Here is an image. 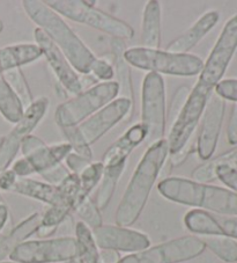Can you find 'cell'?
Segmentation results:
<instances>
[{
	"label": "cell",
	"instance_id": "obj_1",
	"mask_svg": "<svg viewBox=\"0 0 237 263\" xmlns=\"http://www.w3.org/2000/svg\"><path fill=\"white\" fill-rule=\"evenodd\" d=\"M168 157L169 146L166 138L149 145L136 165L121 203L118 204L115 215L116 225L129 228L139 219Z\"/></svg>",
	"mask_w": 237,
	"mask_h": 263
},
{
	"label": "cell",
	"instance_id": "obj_2",
	"mask_svg": "<svg viewBox=\"0 0 237 263\" xmlns=\"http://www.w3.org/2000/svg\"><path fill=\"white\" fill-rule=\"evenodd\" d=\"M22 6L29 19L57 45L74 71L81 74H90L98 58L77 37L63 17L44 2L25 0Z\"/></svg>",
	"mask_w": 237,
	"mask_h": 263
},
{
	"label": "cell",
	"instance_id": "obj_3",
	"mask_svg": "<svg viewBox=\"0 0 237 263\" xmlns=\"http://www.w3.org/2000/svg\"><path fill=\"white\" fill-rule=\"evenodd\" d=\"M157 190L174 203L205 209L218 215L237 216V194L231 190L177 176L163 179Z\"/></svg>",
	"mask_w": 237,
	"mask_h": 263
},
{
	"label": "cell",
	"instance_id": "obj_4",
	"mask_svg": "<svg viewBox=\"0 0 237 263\" xmlns=\"http://www.w3.org/2000/svg\"><path fill=\"white\" fill-rule=\"evenodd\" d=\"M124 58L127 64L136 69L179 77L200 74L204 62L202 58L190 53H172L167 50L135 47L126 49Z\"/></svg>",
	"mask_w": 237,
	"mask_h": 263
},
{
	"label": "cell",
	"instance_id": "obj_5",
	"mask_svg": "<svg viewBox=\"0 0 237 263\" xmlns=\"http://www.w3.org/2000/svg\"><path fill=\"white\" fill-rule=\"evenodd\" d=\"M120 93L116 81H106L74 95L59 104L54 112V120L59 128L77 126L85 119L94 115L104 106L113 101Z\"/></svg>",
	"mask_w": 237,
	"mask_h": 263
},
{
	"label": "cell",
	"instance_id": "obj_6",
	"mask_svg": "<svg viewBox=\"0 0 237 263\" xmlns=\"http://www.w3.org/2000/svg\"><path fill=\"white\" fill-rule=\"evenodd\" d=\"M44 3L59 15L103 31L115 39L124 41L131 40L134 36V29L127 22L87 5L85 0H53Z\"/></svg>",
	"mask_w": 237,
	"mask_h": 263
},
{
	"label": "cell",
	"instance_id": "obj_7",
	"mask_svg": "<svg viewBox=\"0 0 237 263\" xmlns=\"http://www.w3.org/2000/svg\"><path fill=\"white\" fill-rule=\"evenodd\" d=\"M141 123L148 129L147 144H153L165 136L167 129L166 86L161 74L148 72L141 89Z\"/></svg>",
	"mask_w": 237,
	"mask_h": 263
},
{
	"label": "cell",
	"instance_id": "obj_8",
	"mask_svg": "<svg viewBox=\"0 0 237 263\" xmlns=\"http://www.w3.org/2000/svg\"><path fill=\"white\" fill-rule=\"evenodd\" d=\"M237 49V14L226 22L220 36L214 45L207 61L199 74L195 86L213 93L216 85L222 80L228 65Z\"/></svg>",
	"mask_w": 237,
	"mask_h": 263
},
{
	"label": "cell",
	"instance_id": "obj_9",
	"mask_svg": "<svg viewBox=\"0 0 237 263\" xmlns=\"http://www.w3.org/2000/svg\"><path fill=\"white\" fill-rule=\"evenodd\" d=\"M205 249L206 245L204 240L194 235H185L130 254L122 257L118 263H180L198 257Z\"/></svg>",
	"mask_w": 237,
	"mask_h": 263
},
{
	"label": "cell",
	"instance_id": "obj_10",
	"mask_svg": "<svg viewBox=\"0 0 237 263\" xmlns=\"http://www.w3.org/2000/svg\"><path fill=\"white\" fill-rule=\"evenodd\" d=\"M76 257V240L72 237L27 240L10 255L11 261L19 263H64Z\"/></svg>",
	"mask_w": 237,
	"mask_h": 263
},
{
	"label": "cell",
	"instance_id": "obj_11",
	"mask_svg": "<svg viewBox=\"0 0 237 263\" xmlns=\"http://www.w3.org/2000/svg\"><path fill=\"white\" fill-rule=\"evenodd\" d=\"M212 94L213 93H209L195 85L191 89L188 101L176 119L175 123L169 128L168 138H166L169 146V154L180 151L192 138V135L198 126Z\"/></svg>",
	"mask_w": 237,
	"mask_h": 263
},
{
	"label": "cell",
	"instance_id": "obj_12",
	"mask_svg": "<svg viewBox=\"0 0 237 263\" xmlns=\"http://www.w3.org/2000/svg\"><path fill=\"white\" fill-rule=\"evenodd\" d=\"M49 108V99L40 98L30 104L24 112L21 120L15 123L10 133L0 140V173L10 168L21 144L28 137L45 116Z\"/></svg>",
	"mask_w": 237,
	"mask_h": 263
},
{
	"label": "cell",
	"instance_id": "obj_13",
	"mask_svg": "<svg viewBox=\"0 0 237 263\" xmlns=\"http://www.w3.org/2000/svg\"><path fill=\"white\" fill-rule=\"evenodd\" d=\"M133 112L134 104L130 100L118 98L77 125V128L90 146L121 121H131Z\"/></svg>",
	"mask_w": 237,
	"mask_h": 263
},
{
	"label": "cell",
	"instance_id": "obj_14",
	"mask_svg": "<svg viewBox=\"0 0 237 263\" xmlns=\"http://www.w3.org/2000/svg\"><path fill=\"white\" fill-rule=\"evenodd\" d=\"M94 241L101 249L138 253L150 246L149 238L143 232L118 225H102L92 230Z\"/></svg>",
	"mask_w": 237,
	"mask_h": 263
},
{
	"label": "cell",
	"instance_id": "obj_15",
	"mask_svg": "<svg viewBox=\"0 0 237 263\" xmlns=\"http://www.w3.org/2000/svg\"><path fill=\"white\" fill-rule=\"evenodd\" d=\"M21 152L31 174L40 175L65 160V158L72 152V147L68 143L49 146L41 138L30 135L22 142Z\"/></svg>",
	"mask_w": 237,
	"mask_h": 263
},
{
	"label": "cell",
	"instance_id": "obj_16",
	"mask_svg": "<svg viewBox=\"0 0 237 263\" xmlns=\"http://www.w3.org/2000/svg\"><path fill=\"white\" fill-rule=\"evenodd\" d=\"M226 111V100L219 97L218 94H212L211 99L204 111L199 135L195 142L198 156L202 160H208L215 152L219 136L221 133V126Z\"/></svg>",
	"mask_w": 237,
	"mask_h": 263
},
{
	"label": "cell",
	"instance_id": "obj_17",
	"mask_svg": "<svg viewBox=\"0 0 237 263\" xmlns=\"http://www.w3.org/2000/svg\"><path fill=\"white\" fill-rule=\"evenodd\" d=\"M34 37L41 51H42V56L45 57L63 87L73 95L84 92L80 77L77 76L74 69L66 60V57L63 55V52L58 49L57 45L50 40L49 36L37 27L34 30Z\"/></svg>",
	"mask_w": 237,
	"mask_h": 263
},
{
	"label": "cell",
	"instance_id": "obj_18",
	"mask_svg": "<svg viewBox=\"0 0 237 263\" xmlns=\"http://www.w3.org/2000/svg\"><path fill=\"white\" fill-rule=\"evenodd\" d=\"M184 224L190 232L207 237H226L237 239V216L213 215L200 209L189 211Z\"/></svg>",
	"mask_w": 237,
	"mask_h": 263
},
{
	"label": "cell",
	"instance_id": "obj_19",
	"mask_svg": "<svg viewBox=\"0 0 237 263\" xmlns=\"http://www.w3.org/2000/svg\"><path fill=\"white\" fill-rule=\"evenodd\" d=\"M79 184V175L71 173L61 184L57 185L59 190L58 201L42 215L41 226L52 229L59 228V225L74 210Z\"/></svg>",
	"mask_w": 237,
	"mask_h": 263
},
{
	"label": "cell",
	"instance_id": "obj_20",
	"mask_svg": "<svg viewBox=\"0 0 237 263\" xmlns=\"http://www.w3.org/2000/svg\"><path fill=\"white\" fill-rule=\"evenodd\" d=\"M148 136V129L141 123H135L130 126L103 156L102 164L104 167H113L126 164L127 158L134 148L144 143Z\"/></svg>",
	"mask_w": 237,
	"mask_h": 263
},
{
	"label": "cell",
	"instance_id": "obj_21",
	"mask_svg": "<svg viewBox=\"0 0 237 263\" xmlns=\"http://www.w3.org/2000/svg\"><path fill=\"white\" fill-rule=\"evenodd\" d=\"M219 19H220V14L218 11L206 12L188 30L172 40L168 44L167 51L172 53H188L208 34V31L215 27Z\"/></svg>",
	"mask_w": 237,
	"mask_h": 263
},
{
	"label": "cell",
	"instance_id": "obj_22",
	"mask_svg": "<svg viewBox=\"0 0 237 263\" xmlns=\"http://www.w3.org/2000/svg\"><path fill=\"white\" fill-rule=\"evenodd\" d=\"M111 48V56H112V67L115 72V77L120 87L121 98L127 99L134 104V93H133V85H132V73L131 67L127 64L124 58V52L126 50L125 43L123 40L112 37L110 41Z\"/></svg>",
	"mask_w": 237,
	"mask_h": 263
},
{
	"label": "cell",
	"instance_id": "obj_23",
	"mask_svg": "<svg viewBox=\"0 0 237 263\" xmlns=\"http://www.w3.org/2000/svg\"><path fill=\"white\" fill-rule=\"evenodd\" d=\"M42 51L37 44L20 43L0 49V72H7L40 60Z\"/></svg>",
	"mask_w": 237,
	"mask_h": 263
},
{
	"label": "cell",
	"instance_id": "obj_24",
	"mask_svg": "<svg viewBox=\"0 0 237 263\" xmlns=\"http://www.w3.org/2000/svg\"><path fill=\"white\" fill-rule=\"evenodd\" d=\"M41 224H42V215L35 212L13 228L5 237L0 239V262H3L6 257H10L12 252L20 243L27 241L28 238L37 232Z\"/></svg>",
	"mask_w": 237,
	"mask_h": 263
},
{
	"label": "cell",
	"instance_id": "obj_25",
	"mask_svg": "<svg viewBox=\"0 0 237 263\" xmlns=\"http://www.w3.org/2000/svg\"><path fill=\"white\" fill-rule=\"evenodd\" d=\"M141 44L147 49L161 47V5L157 0H149L144 8Z\"/></svg>",
	"mask_w": 237,
	"mask_h": 263
},
{
	"label": "cell",
	"instance_id": "obj_26",
	"mask_svg": "<svg viewBox=\"0 0 237 263\" xmlns=\"http://www.w3.org/2000/svg\"><path fill=\"white\" fill-rule=\"evenodd\" d=\"M11 193L37 199L40 202L49 204L50 206L54 205L59 197V190L57 185L41 182V181L28 178H17Z\"/></svg>",
	"mask_w": 237,
	"mask_h": 263
},
{
	"label": "cell",
	"instance_id": "obj_27",
	"mask_svg": "<svg viewBox=\"0 0 237 263\" xmlns=\"http://www.w3.org/2000/svg\"><path fill=\"white\" fill-rule=\"evenodd\" d=\"M219 166H228L231 168L237 170V147H234L227 151L220 156L214 158L212 160H208L204 165L198 166L194 168L192 174V180L199 183H208L216 180L215 170Z\"/></svg>",
	"mask_w": 237,
	"mask_h": 263
},
{
	"label": "cell",
	"instance_id": "obj_28",
	"mask_svg": "<svg viewBox=\"0 0 237 263\" xmlns=\"http://www.w3.org/2000/svg\"><path fill=\"white\" fill-rule=\"evenodd\" d=\"M75 240L77 245V263H102L92 230L83 221H79L75 226Z\"/></svg>",
	"mask_w": 237,
	"mask_h": 263
},
{
	"label": "cell",
	"instance_id": "obj_29",
	"mask_svg": "<svg viewBox=\"0 0 237 263\" xmlns=\"http://www.w3.org/2000/svg\"><path fill=\"white\" fill-rule=\"evenodd\" d=\"M25 108L0 72V114L10 123H17L24 116Z\"/></svg>",
	"mask_w": 237,
	"mask_h": 263
},
{
	"label": "cell",
	"instance_id": "obj_30",
	"mask_svg": "<svg viewBox=\"0 0 237 263\" xmlns=\"http://www.w3.org/2000/svg\"><path fill=\"white\" fill-rule=\"evenodd\" d=\"M126 164H122L113 167H104V172L101 179V184L97 190L96 197H95V204L98 210H104L110 203L113 194L116 192V187L118 184L123 172L125 170Z\"/></svg>",
	"mask_w": 237,
	"mask_h": 263
},
{
	"label": "cell",
	"instance_id": "obj_31",
	"mask_svg": "<svg viewBox=\"0 0 237 263\" xmlns=\"http://www.w3.org/2000/svg\"><path fill=\"white\" fill-rule=\"evenodd\" d=\"M103 172L104 166L102 164V161H96L92 162V164L86 167V168L79 174L80 184L74 209L79 205L80 203H83L86 198L90 197V193H92L93 190L96 188V185L101 182Z\"/></svg>",
	"mask_w": 237,
	"mask_h": 263
},
{
	"label": "cell",
	"instance_id": "obj_32",
	"mask_svg": "<svg viewBox=\"0 0 237 263\" xmlns=\"http://www.w3.org/2000/svg\"><path fill=\"white\" fill-rule=\"evenodd\" d=\"M4 76H5L8 85H10V87L14 92L17 99L20 100V102L26 110L34 102V98L24 72H22L21 69H14L4 72Z\"/></svg>",
	"mask_w": 237,
	"mask_h": 263
},
{
	"label": "cell",
	"instance_id": "obj_33",
	"mask_svg": "<svg viewBox=\"0 0 237 263\" xmlns=\"http://www.w3.org/2000/svg\"><path fill=\"white\" fill-rule=\"evenodd\" d=\"M206 247L215 254L220 260L227 263L237 262V242L226 237H211L204 240Z\"/></svg>",
	"mask_w": 237,
	"mask_h": 263
},
{
	"label": "cell",
	"instance_id": "obj_34",
	"mask_svg": "<svg viewBox=\"0 0 237 263\" xmlns=\"http://www.w3.org/2000/svg\"><path fill=\"white\" fill-rule=\"evenodd\" d=\"M74 212L80 217L81 221L87 225L90 230L97 229L103 225L101 212L90 197L86 198L83 203H80L74 209Z\"/></svg>",
	"mask_w": 237,
	"mask_h": 263
},
{
	"label": "cell",
	"instance_id": "obj_35",
	"mask_svg": "<svg viewBox=\"0 0 237 263\" xmlns=\"http://www.w3.org/2000/svg\"><path fill=\"white\" fill-rule=\"evenodd\" d=\"M62 133L65 136L68 144L72 147V152L76 153L77 156L86 158V159H93V151L88 143L86 142L84 136L81 135L77 126H71V128H62Z\"/></svg>",
	"mask_w": 237,
	"mask_h": 263
},
{
	"label": "cell",
	"instance_id": "obj_36",
	"mask_svg": "<svg viewBox=\"0 0 237 263\" xmlns=\"http://www.w3.org/2000/svg\"><path fill=\"white\" fill-rule=\"evenodd\" d=\"M190 92L191 89L188 87V86H181V87L177 88L174 97H172L169 111H168V115H167V124L169 128L175 123L176 119L179 117L182 109L184 108L186 101H188Z\"/></svg>",
	"mask_w": 237,
	"mask_h": 263
},
{
	"label": "cell",
	"instance_id": "obj_37",
	"mask_svg": "<svg viewBox=\"0 0 237 263\" xmlns=\"http://www.w3.org/2000/svg\"><path fill=\"white\" fill-rule=\"evenodd\" d=\"M70 174H71V172L68 171L67 167H65L62 164H59L57 166L52 167L51 170L43 172V173L40 175L42 176L47 183L52 184V185H59Z\"/></svg>",
	"mask_w": 237,
	"mask_h": 263
},
{
	"label": "cell",
	"instance_id": "obj_38",
	"mask_svg": "<svg viewBox=\"0 0 237 263\" xmlns=\"http://www.w3.org/2000/svg\"><path fill=\"white\" fill-rule=\"evenodd\" d=\"M214 90L223 100L237 102V79L221 80Z\"/></svg>",
	"mask_w": 237,
	"mask_h": 263
},
{
	"label": "cell",
	"instance_id": "obj_39",
	"mask_svg": "<svg viewBox=\"0 0 237 263\" xmlns=\"http://www.w3.org/2000/svg\"><path fill=\"white\" fill-rule=\"evenodd\" d=\"M216 179L225 183L228 188L234 190V193L237 194V170L231 168L228 166H219L215 170Z\"/></svg>",
	"mask_w": 237,
	"mask_h": 263
},
{
	"label": "cell",
	"instance_id": "obj_40",
	"mask_svg": "<svg viewBox=\"0 0 237 263\" xmlns=\"http://www.w3.org/2000/svg\"><path fill=\"white\" fill-rule=\"evenodd\" d=\"M195 144L192 142V138H191L180 151H177L174 154H169V160H168V162H169L171 167H179L181 165H183L184 162L188 160L189 156L191 152H193Z\"/></svg>",
	"mask_w": 237,
	"mask_h": 263
},
{
	"label": "cell",
	"instance_id": "obj_41",
	"mask_svg": "<svg viewBox=\"0 0 237 263\" xmlns=\"http://www.w3.org/2000/svg\"><path fill=\"white\" fill-rule=\"evenodd\" d=\"M65 161H66V166L68 171H70L72 174H76V175H79L81 172L86 168V167L92 164V160H88L86 159V158L77 156V154L74 152H71L68 154V156L65 158Z\"/></svg>",
	"mask_w": 237,
	"mask_h": 263
},
{
	"label": "cell",
	"instance_id": "obj_42",
	"mask_svg": "<svg viewBox=\"0 0 237 263\" xmlns=\"http://www.w3.org/2000/svg\"><path fill=\"white\" fill-rule=\"evenodd\" d=\"M227 139L230 145H237V102L234 103L231 109L229 123L227 128Z\"/></svg>",
	"mask_w": 237,
	"mask_h": 263
},
{
	"label": "cell",
	"instance_id": "obj_43",
	"mask_svg": "<svg viewBox=\"0 0 237 263\" xmlns=\"http://www.w3.org/2000/svg\"><path fill=\"white\" fill-rule=\"evenodd\" d=\"M16 180V174L10 168L0 173V192H11Z\"/></svg>",
	"mask_w": 237,
	"mask_h": 263
},
{
	"label": "cell",
	"instance_id": "obj_44",
	"mask_svg": "<svg viewBox=\"0 0 237 263\" xmlns=\"http://www.w3.org/2000/svg\"><path fill=\"white\" fill-rule=\"evenodd\" d=\"M100 257H101L102 263H118L122 258L120 253L109 251V249H102V252H100Z\"/></svg>",
	"mask_w": 237,
	"mask_h": 263
},
{
	"label": "cell",
	"instance_id": "obj_45",
	"mask_svg": "<svg viewBox=\"0 0 237 263\" xmlns=\"http://www.w3.org/2000/svg\"><path fill=\"white\" fill-rule=\"evenodd\" d=\"M8 217H10V211H8L7 205L6 204H2L0 205V232L5 228Z\"/></svg>",
	"mask_w": 237,
	"mask_h": 263
},
{
	"label": "cell",
	"instance_id": "obj_46",
	"mask_svg": "<svg viewBox=\"0 0 237 263\" xmlns=\"http://www.w3.org/2000/svg\"><path fill=\"white\" fill-rule=\"evenodd\" d=\"M3 30H4V24H3V21L0 20V33H2Z\"/></svg>",
	"mask_w": 237,
	"mask_h": 263
},
{
	"label": "cell",
	"instance_id": "obj_47",
	"mask_svg": "<svg viewBox=\"0 0 237 263\" xmlns=\"http://www.w3.org/2000/svg\"><path fill=\"white\" fill-rule=\"evenodd\" d=\"M2 204H5V202H4V198L2 196V194H0V205H2Z\"/></svg>",
	"mask_w": 237,
	"mask_h": 263
},
{
	"label": "cell",
	"instance_id": "obj_48",
	"mask_svg": "<svg viewBox=\"0 0 237 263\" xmlns=\"http://www.w3.org/2000/svg\"><path fill=\"white\" fill-rule=\"evenodd\" d=\"M64 263H77V261L75 258V260H71V261H67V262H64Z\"/></svg>",
	"mask_w": 237,
	"mask_h": 263
},
{
	"label": "cell",
	"instance_id": "obj_49",
	"mask_svg": "<svg viewBox=\"0 0 237 263\" xmlns=\"http://www.w3.org/2000/svg\"><path fill=\"white\" fill-rule=\"evenodd\" d=\"M0 263H19V262H13L12 261V262H0Z\"/></svg>",
	"mask_w": 237,
	"mask_h": 263
}]
</instances>
